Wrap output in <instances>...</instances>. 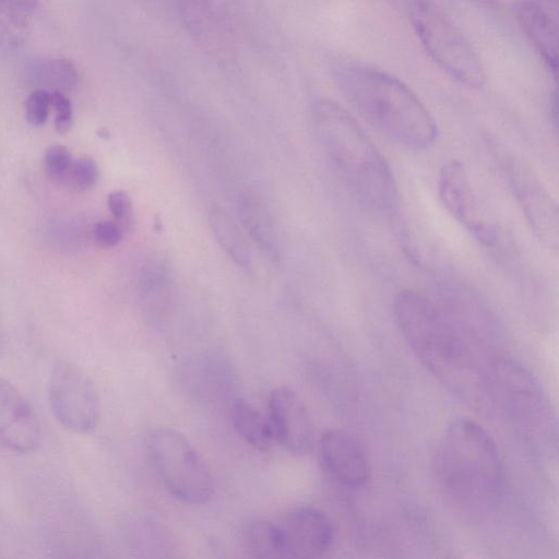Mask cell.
<instances>
[{"label":"cell","instance_id":"1","mask_svg":"<svg viewBox=\"0 0 559 559\" xmlns=\"http://www.w3.org/2000/svg\"><path fill=\"white\" fill-rule=\"evenodd\" d=\"M394 314L408 347L423 367L465 403L488 399V367L480 364V340L447 306L413 289L396 295Z\"/></svg>","mask_w":559,"mask_h":559},{"label":"cell","instance_id":"2","mask_svg":"<svg viewBox=\"0 0 559 559\" xmlns=\"http://www.w3.org/2000/svg\"><path fill=\"white\" fill-rule=\"evenodd\" d=\"M437 487L455 511L472 519L493 513L506 492L499 450L478 423L457 418L442 431L432 457Z\"/></svg>","mask_w":559,"mask_h":559},{"label":"cell","instance_id":"3","mask_svg":"<svg viewBox=\"0 0 559 559\" xmlns=\"http://www.w3.org/2000/svg\"><path fill=\"white\" fill-rule=\"evenodd\" d=\"M332 73L357 111L386 136L413 150L435 142L433 117L403 81L376 66L348 59L336 60Z\"/></svg>","mask_w":559,"mask_h":559},{"label":"cell","instance_id":"4","mask_svg":"<svg viewBox=\"0 0 559 559\" xmlns=\"http://www.w3.org/2000/svg\"><path fill=\"white\" fill-rule=\"evenodd\" d=\"M312 118L329 160L354 198L370 210L392 211L397 188L391 168L357 120L330 99L314 103Z\"/></svg>","mask_w":559,"mask_h":559},{"label":"cell","instance_id":"5","mask_svg":"<svg viewBox=\"0 0 559 559\" xmlns=\"http://www.w3.org/2000/svg\"><path fill=\"white\" fill-rule=\"evenodd\" d=\"M488 400L537 457L556 454L557 424L536 378L521 364L497 357L488 366Z\"/></svg>","mask_w":559,"mask_h":559},{"label":"cell","instance_id":"6","mask_svg":"<svg viewBox=\"0 0 559 559\" xmlns=\"http://www.w3.org/2000/svg\"><path fill=\"white\" fill-rule=\"evenodd\" d=\"M409 19L426 52L441 70L468 88L485 85V70L476 50L439 5L414 0Z\"/></svg>","mask_w":559,"mask_h":559},{"label":"cell","instance_id":"7","mask_svg":"<svg viewBox=\"0 0 559 559\" xmlns=\"http://www.w3.org/2000/svg\"><path fill=\"white\" fill-rule=\"evenodd\" d=\"M147 456L166 490L176 499L202 504L214 493V478L204 459L180 431L159 426L145 437Z\"/></svg>","mask_w":559,"mask_h":559},{"label":"cell","instance_id":"8","mask_svg":"<svg viewBox=\"0 0 559 559\" xmlns=\"http://www.w3.org/2000/svg\"><path fill=\"white\" fill-rule=\"evenodd\" d=\"M497 159L532 233L548 249H558V206L535 174L514 155L497 150Z\"/></svg>","mask_w":559,"mask_h":559},{"label":"cell","instance_id":"9","mask_svg":"<svg viewBox=\"0 0 559 559\" xmlns=\"http://www.w3.org/2000/svg\"><path fill=\"white\" fill-rule=\"evenodd\" d=\"M49 402L55 417L66 428L86 433L99 419V400L88 376L75 364L59 360L49 380Z\"/></svg>","mask_w":559,"mask_h":559},{"label":"cell","instance_id":"10","mask_svg":"<svg viewBox=\"0 0 559 559\" xmlns=\"http://www.w3.org/2000/svg\"><path fill=\"white\" fill-rule=\"evenodd\" d=\"M438 192L447 211L483 246L493 247L497 230L480 210L468 173L456 159L445 163L439 173Z\"/></svg>","mask_w":559,"mask_h":559},{"label":"cell","instance_id":"11","mask_svg":"<svg viewBox=\"0 0 559 559\" xmlns=\"http://www.w3.org/2000/svg\"><path fill=\"white\" fill-rule=\"evenodd\" d=\"M318 455L324 473L341 486L357 489L370 479L371 465L367 451L349 431H324L319 439Z\"/></svg>","mask_w":559,"mask_h":559},{"label":"cell","instance_id":"12","mask_svg":"<svg viewBox=\"0 0 559 559\" xmlns=\"http://www.w3.org/2000/svg\"><path fill=\"white\" fill-rule=\"evenodd\" d=\"M283 557L317 558L334 542V527L321 510L301 506L288 511L277 524Z\"/></svg>","mask_w":559,"mask_h":559},{"label":"cell","instance_id":"13","mask_svg":"<svg viewBox=\"0 0 559 559\" xmlns=\"http://www.w3.org/2000/svg\"><path fill=\"white\" fill-rule=\"evenodd\" d=\"M269 421L274 440L288 452L308 453L314 441L310 414L299 395L288 386L275 388L269 397Z\"/></svg>","mask_w":559,"mask_h":559},{"label":"cell","instance_id":"14","mask_svg":"<svg viewBox=\"0 0 559 559\" xmlns=\"http://www.w3.org/2000/svg\"><path fill=\"white\" fill-rule=\"evenodd\" d=\"M41 431L28 400L7 380L0 378V447L16 453L34 451Z\"/></svg>","mask_w":559,"mask_h":559},{"label":"cell","instance_id":"15","mask_svg":"<svg viewBox=\"0 0 559 559\" xmlns=\"http://www.w3.org/2000/svg\"><path fill=\"white\" fill-rule=\"evenodd\" d=\"M187 31L199 41L223 44L234 26L233 0H174Z\"/></svg>","mask_w":559,"mask_h":559},{"label":"cell","instance_id":"16","mask_svg":"<svg viewBox=\"0 0 559 559\" xmlns=\"http://www.w3.org/2000/svg\"><path fill=\"white\" fill-rule=\"evenodd\" d=\"M516 20L554 76L558 69V32L551 16L538 3L521 0L514 7Z\"/></svg>","mask_w":559,"mask_h":559},{"label":"cell","instance_id":"17","mask_svg":"<svg viewBox=\"0 0 559 559\" xmlns=\"http://www.w3.org/2000/svg\"><path fill=\"white\" fill-rule=\"evenodd\" d=\"M239 218L252 241L273 263H278L281 250L274 221L265 204L252 193L242 194L238 202Z\"/></svg>","mask_w":559,"mask_h":559},{"label":"cell","instance_id":"18","mask_svg":"<svg viewBox=\"0 0 559 559\" xmlns=\"http://www.w3.org/2000/svg\"><path fill=\"white\" fill-rule=\"evenodd\" d=\"M230 418L236 431L252 447L266 451L274 441L272 428L259 409L249 402L238 399L230 409Z\"/></svg>","mask_w":559,"mask_h":559},{"label":"cell","instance_id":"19","mask_svg":"<svg viewBox=\"0 0 559 559\" xmlns=\"http://www.w3.org/2000/svg\"><path fill=\"white\" fill-rule=\"evenodd\" d=\"M239 540L251 557H283L277 524L261 519L247 520L240 526Z\"/></svg>","mask_w":559,"mask_h":559},{"label":"cell","instance_id":"20","mask_svg":"<svg viewBox=\"0 0 559 559\" xmlns=\"http://www.w3.org/2000/svg\"><path fill=\"white\" fill-rule=\"evenodd\" d=\"M211 230L225 253L241 267H249L251 253L247 240L233 218L224 211L215 209L210 212Z\"/></svg>","mask_w":559,"mask_h":559},{"label":"cell","instance_id":"21","mask_svg":"<svg viewBox=\"0 0 559 559\" xmlns=\"http://www.w3.org/2000/svg\"><path fill=\"white\" fill-rule=\"evenodd\" d=\"M34 74L41 88L66 94L73 88L78 80L75 67L63 58L49 59L39 63Z\"/></svg>","mask_w":559,"mask_h":559},{"label":"cell","instance_id":"22","mask_svg":"<svg viewBox=\"0 0 559 559\" xmlns=\"http://www.w3.org/2000/svg\"><path fill=\"white\" fill-rule=\"evenodd\" d=\"M28 14L0 0V46L15 49L28 36Z\"/></svg>","mask_w":559,"mask_h":559},{"label":"cell","instance_id":"23","mask_svg":"<svg viewBox=\"0 0 559 559\" xmlns=\"http://www.w3.org/2000/svg\"><path fill=\"white\" fill-rule=\"evenodd\" d=\"M98 176V166L93 158H73L63 186L76 192H85L96 185Z\"/></svg>","mask_w":559,"mask_h":559},{"label":"cell","instance_id":"24","mask_svg":"<svg viewBox=\"0 0 559 559\" xmlns=\"http://www.w3.org/2000/svg\"><path fill=\"white\" fill-rule=\"evenodd\" d=\"M72 162L73 157L68 147L61 144L50 145L44 154V171L52 182L63 186Z\"/></svg>","mask_w":559,"mask_h":559},{"label":"cell","instance_id":"25","mask_svg":"<svg viewBox=\"0 0 559 559\" xmlns=\"http://www.w3.org/2000/svg\"><path fill=\"white\" fill-rule=\"evenodd\" d=\"M52 108L51 92L38 87L33 91L25 103V114L27 121L34 127H40L46 123L50 109Z\"/></svg>","mask_w":559,"mask_h":559},{"label":"cell","instance_id":"26","mask_svg":"<svg viewBox=\"0 0 559 559\" xmlns=\"http://www.w3.org/2000/svg\"><path fill=\"white\" fill-rule=\"evenodd\" d=\"M107 205L114 221L127 230L132 222V204L128 194L121 190L108 194Z\"/></svg>","mask_w":559,"mask_h":559},{"label":"cell","instance_id":"27","mask_svg":"<svg viewBox=\"0 0 559 559\" xmlns=\"http://www.w3.org/2000/svg\"><path fill=\"white\" fill-rule=\"evenodd\" d=\"M124 229L115 221H99L92 229L94 241L103 248H114L120 243Z\"/></svg>","mask_w":559,"mask_h":559},{"label":"cell","instance_id":"28","mask_svg":"<svg viewBox=\"0 0 559 559\" xmlns=\"http://www.w3.org/2000/svg\"><path fill=\"white\" fill-rule=\"evenodd\" d=\"M52 108L56 111L55 128L60 134H66L72 126V105L66 93L51 92Z\"/></svg>","mask_w":559,"mask_h":559},{"label":"cell","instance_id":"29","mask_svg":"<svg viewBox=\"0 0 559 559\" xmlns=\"http://www.w3.org/2000/svg\"><path fill=\"white\" fill-rule=\"evenodd\" d=\"M9 5L31 15L37 7L38 0H1Z\"/></svg>","mask_w":559,"mask_h":559},{"label":"cell","instance_id":"30","mask_svg":"<svg viewBox=\"0 0 559 559\" xmlns=\"http://www.w3.org/2000/svg\"><path fill=\"white\" fill-rule=\"evenodd\" d=\"M2 345H3V332H2L1 324H0V350L2 349Z\"/></svg>","mask_w":559,"mask_h":559}]
</instances>
